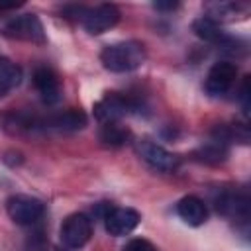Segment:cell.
<instances>
[{"label":"cell","instance_id":"1","mask_svg":"<svg viewBox=\"0 0 251 251\" xmlns=\"http://www.w3.org/2000/svg\"><path fill=\"white\" fill-rule=\"evenodd\" d=\"M145 47L143 43L129 39V41H118L112 45H106L100 53V61L106 71L110 73H129L139 69L145 63Z\"/></svg>","mask_w":251,"mask_h":251},{"label":"cell","instance_id":"2","mask_svg":"<svg viewBox=\"0 0 251 251\" xmlns=\"http://www.w3.org/2000/svg\"><path fill=\"white\" fill-rule=\"evenodd\" d=\"M6 212L12 222L18 226H33L37 220H41L45 212V204L27 194H14L6 200Z\"/></svg>","mask_w":251,"mask_h":251},{"label":"cell","instance_id":"3","mask_svg":"<svg viewBox=\"0 0 251 251\" xmlns=\"http://www.w3.org/2000/svg\"><path fill=\"white\" fill-rule=\"evenodd\" d=\"M133 110H137L135 100L118 92H108L104 98H100L94 104V118L100 124H110V122H120Z\"/></svg>","mask_w":251,"mask_h":251},{"label":"cell","instance_id":"4","mask_svg":"<svg viewBox=\"0 0 251 251\" xmlns=\"http://www.w3.org/2000/svg\"><path fill=\"white\" fill-rule=\"evenodd\" d=\"M61 241L69 249H80L82 245L88 243L92 235V222L86 214H71L63 220L61 224Z\"/></svg>","mask_w":251,"mask_h":251},{"label":"cell","instance_id":"5","mask_svg":"<svg viewBox=\"0 0 251 251\" xmlns=\"http://www.w3.org/2000/svg\"><path fill=\"white\" fill-rule=\"evenodd\" d=\"M137 153L153 171H159V173H173L180 165L178 155L171 153L169 149H165L163 145H159L151 139L139 141L137 143Z\"/></svg>","mask_w":251,"mask_h":251},{"label":"cell","instance_id":"6","mask_svg":"<svg viewBox=\"0 0 251 251\" xmlns=\"http://www.w3.org/2000/svg\"><path fill=\"white\" fill-rule=\"evenodd\" d=\"M80 22L90 35H100L120 22V10L114 4H100L94 8H86Z\"/></svg>","mask_w":251,"mask_h":251},{"label":"cell","instance_id":"7","mask_svg":"<svg viewBox=\"0 0 251 251\" xmlns=\"http://www.w3.org/2000/svg\"><path fill=\"white\" fill-rule=\"evenodd\" d=\"M6 33L16 39L31 41V43H45L43 24L35 14H20L14 16L6 24Z\"/></svg>","mask_w":251,"mask_h":251},{"label":"cell","instance_id":"8","mask_svg":"<svg viewBox=\"0 0 251 251\" xmlns=\"http://www.w3.org/2000/svg\"><path fill=\"white\" fill-rule=\"evenodd\" d=\"M235 76H237V67L231 61H218L208 71L204 88L210 96H222L233 86Z\"/></svg>","mask_w":251,"mask_h":251},{"label":"cell","instance_id":"9","mask_svg":"<svg viewBox=\"0 0 251 251\" xmlns=\"http://www.w3.org/2000/svg\"><path fill=\"white\" fill-rule=\"evenodd\" d=\"M104 220V226H106V231L114 237H122V235H127L131 233L141 216L133 210V208H108L102 216Z\"/></svg>","mask_w":251,"mask_h":251},{"label":"cell","instance_id":"10","mask_svg":"<svg viewBox=\"0 0 251 251\" xmlns=\"http://www.w3.org/2000/svg\"><path fill=\"white\" fill-rule=\"evenodd\" d=\"M86 126V114L80 110H65L59 114H53L45 120L37 118L35 129H57V131H76Z\"/></svg>","mask_w":251,"mask_h":251},{"label":"cell","instance_id":"11","mask_svg":"<svg viewBox=\"0 0 251 251\" xmlns=\"http://www.w3.org/2000/svg\"><path fill=\"white\" fill-rule=\"evenodd\" d=\"M33 86L45 104H57L61 98V82L53 69L37 67L33 71Z\"/></svg>","mask_w":251,"mask_h":251},{"label":"cell","instance_id":"12","mask_svg":"<svg viewBox=\"0 0 251 251\" xmlns=\"http://www.w3.org/2000/svg\"><path fill=\"white\" fill-rule=\"evenodd\" d=\"M176 214L188 224V226H202L208 220V208L202 198L188 194L178 200L176 204Z\"/></svg>","mask_w":251,"mask_h":251},{"label":"cell","instance_id":"13","mask_svg":"<svg viewBox=\"0 0 251 251\" xmlns=\"http://www.w3.org/2000/svg\"><path fill=\"white\" fill-rule=\"evenodd\" d=\"M218 212L229 218H247L249 214V198L247 194H235V192H222L216 200Z\"/></svg>","mask_w":251,"mask_h":251},{"label":"cell","instance_id":"14","mask_svg":"<svg viewBox=\"0 0 251 251\" xmlns=\"http://www.w3.org/2000/svg\"><path fill=\"white\" fill-rule=\"evenodd\" d=\"M98 139L106 147H124L131 141V131L126 126H122L120 122H110V124L100 126Z\"/></svg>","mask_w":251,"mask_h":251},{"label":"cell","instance_id":"15","mask_svg":"<svg viewBox=\"0 0 251 251\" xmlns=\"http://www.w3.org/2000/svg\"><path fill=\"white\" fill-rule=\"evenodd\" d=\"M192 31H194L196 37H200L202 41H208V43H222V39H224V33L220 29V24L212 16H200V18H196L192 22Z\"/></svg>","mask_w":251,"mask_h":251},{"label":"cell","instance_id":"16","mask_svg":"<svg viewBox=\"0 0 251 251\" xmlns=\"http://www.w3.org/2000/svg\"><path fill=\"white\" fill-rule=\"evenodd\" d=\"M22 82V69L10 59L0 57V96L10 92Z\"/></svg>","mask_w":251,"mask_h":251},{"label":"cell","instance_id":"17","mask_svg":"<svg viewBox=\"0 0 251 251\" xmlns=\"http://www.w3.org/2000/svg\"><path fill=\"white\" fill-rule=\"evenodd\" d=\"M194 155L202 163L218 165V163L226 161V157H227V143H224V141H220V139L214 137L212 141H208L206 145H202Z\"/></svg>","mask_w":251,"mask_h":251},{"label":"cell","instance_id":"18","mask_svg":"<svg viewBox=\"0 0 251 251\" xmlns=\"http://www.w3.org/2000/svg\"><path fill=\"white\" fill-rule=\"evenodd\" d=\"M124 251H159L149 239H143V237H133L126 243Z\"/></svg>","mask_w":251,"mask_h":251},{"label":"cell","instance_id":"19","mask_svg":"<svg viewBox=\"0 0 251 251\" xmlns=\"http://www.w3.org/2000/svg\"><path fill=\"white\" fill-rule=\"evenodd\" d=\"M239 100L243 102V108L245 112L249 110V76L243 78V84H241V94H239Z\"/></svg>","mask_w":251,"mask_h":251},{"label":"cell","instance_id":"20","mask_svg":"<svg viewBox=\"0 0 251 251\" xmlns=\"http://www.w3.org/2000/svg\"><path fill=\"white\" fill-rule=\"evenodd\" d=\"M153 8L155 10H163V12H173L175 8H178V2H173V0H169V2H153Z\"/></svg>","mask_w":251,"mask_h":251},{"label":"cell","instance_id":"21","mask_svg":"<svg viewBox=\"0 0 251 251\" xmlns=\"http://www.w3.org/2000/svg\"><path fill=\"white\" fill-rule=\"evenodd\" d=\"M18 6H22V4H18V2H10V4L0 2V12H2V10H14V8H18Z\"/></svg>","mask_w":251,"mask_h":251}]
</instances>
